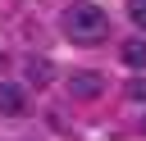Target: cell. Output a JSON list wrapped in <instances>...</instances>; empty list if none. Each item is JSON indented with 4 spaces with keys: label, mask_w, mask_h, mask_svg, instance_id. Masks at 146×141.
Listing matches in <instances>:
<instances>
[{
    "label": "cell",
    "mask_w": 146,
    "mask_h": 141,
    "mask_svg": "<svg viewBox=\"0 0 146 141\" xmlns=\"http://www.w3.org/2000/svg\"><path fill=\"white\" fill-rule=\"evenodd\" d=\"M59 23H64L68 41H78V45H96V41H105V32H110V14H105L100 5H91V0H73Z\"/></svg>",
    "instance_id": "1"
},
{
    "label": "cell",
    "mask_w": 146,
    "mask_h": 141,
    "mask_svg": "<svg viewBox=\"0 0 146 141\" xmlns=\"http://www.w3.org/2000/svg\"><path fill=\"white\" fill-rule=\"evenodd\" d=\"M100 91H105V73H96V68L68 73V96H73V100H96Z\"/></svg>",
    "instance_id": "2"
},
{
    "label": "cell",
    "mask_w": 146,
    "mask_h": 141,
    "mask_svg": "<svg viewBox=\"0 0 146 141\" xmlns=\"http://www.w3.org/2000/svg\"><path fill=\"white\" fill-rule=\"evenodd\" d=\"M27 114V91L18 82H0V118H23Z\"/></svg>",
    "instance_id": "3"
},
{
    "label": "cell",
    "mask_w": 146,
    "mask_h": 141,
    "mask_svg": "<svg viewBox=\"0 0 146 141\" xmlns=\"http://www.w3.org/2000/svg\"><path fill=\"white\" fill-rule=\"evenodd\" d=\"M23 77H27L32 86H50V82H55V64L36 55V59H27V64H23Z\"/></svg>",
    "instance_id": "4"
},
{
    "label": "cell",
    "mask_w": 146,
    "mask_h": 141,
    "mask_svg": "<svg viewBox=\"0 0 146 141\" xmlns=\"http://www.w3.org/2000/svg\"><path fill=\"white\" fill-rule=\"evenodd\" d=\"M123 64L128 68H146V41H123Z\"/></svg>",
    "instance_id": "5"
},
{
    "label": "cell",
    "mask_w": 146,
    "mask_h": 141,
    "mask_svg": "<svg viewBox=\"0 0 146 141\" xmlns=\"http://www.w3.org/2000/svg\"><path fill=\"white\" fill-rule=\"evenodd\" d=\"M123 96H128V105H141V109H146V77H132Z\"/></svg>",
    "instance_id": "6"
},
{
    "label": "cell",
    "mask_w": 146,
    "mask_h": 141,
    "mask_svg": "<svg viewBox=\"0 0 146 141\" xmlns=\"http://www.w3.org/2000/svg\"><path fill=\"white\" fill-rule=\"evenodd\" d=\"M128 14H132V23L146 32V0H132V5H128Z\"/></svg>",
    "instance_id": "7"
}]
</instances>
